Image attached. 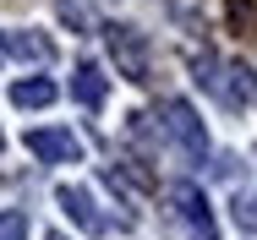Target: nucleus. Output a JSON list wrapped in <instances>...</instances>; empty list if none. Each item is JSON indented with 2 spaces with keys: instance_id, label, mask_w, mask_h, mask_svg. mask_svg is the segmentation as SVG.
Segmentation results:
<instances>
[{
  "instance_id": "obj_9",
  "label": "nucleus",
  "mask_w": 257,
  "mask_h": 240,
  "mask_svg": "<svg viewBox=\"0 0 257 240\" xmlns=\"http://www.w3.org/2000/svg\"><path fill=\"white\" fill-rule=\"evenodd\" d=\"M224 22H230V33L257 39V0H224Z\"/></svg>"
},
{
  "instance_id": "obj_10",
  "label": "nucleus",
  "mask_w": 257,
  "mask_h": 240,
  "mask_svg": "<svg viewBox=\"0 0 257 240\" xmlns=\"http://www.w3.org/2000/svg\"><path fill=\"white\" fill-rule=\"evenodd\" d=\"M6 49L22 55V60H50V55H55V44L39 39V33H6Z\"/></svg>"
},
{
  "instance_id": "obj_5",
  "label": "nucleus",
  "mask_w": 257,
  "mask_h": 240,
  "mask_svg": "<svg viewBox=\"0 0 257 240\" xmlns=\"http://www.w3.org/2000/svg\"><path fill=\"white\" fill-rule=\"evenodd\" d=\"M208 88L230 109H241V104H257V71L252 66H224V77H208Z\"/></svg>"
},
{
  "instance_id": "obj_11",
  "label": "nucleus",
  "mask_w": 257,
  "mask_h": 240,
  "mask_svg": "<svg viewBox=\"0 0 257 240\" xmlns=\"http://www.w3.org/2000/svg\"><path fill=\"white\" fill-rule=\"evenodd\" d=\"M55 11H60V22H66L71 33H88V28H93V17H88L82 0H55Z\"/></svg>"
},
{
  "instance_id": "obj_3",
  "label": "nucleus",
  "mask_w": 257,
  "mask_h": 240,
  "mask_svg": "<svg viewBox=\"0 0 257 240\" xmlns=\"http://www.w3.org/2000/svg\"><path fill=\"white\" fill-rule=\"evenodd\" d=\"M28 153L44 158V164H77L82 158V142L71 131H60V126H39V131H28Z\"/></svg>"
},
{
  "instance_id": "obj_6",
  "label": "nucleus",
  "mask_w": 257,
  "mask_h": 240,
  "mask_svg": "<svg viewBox=\"0 0 257 240\" xmlns=\"http://www.w3.org/2000/svg\"><path fill=\"white\" fill-rule=\"evenodd\" d=\"M170 202H175V213L197 229L203 240H213V213H208V196L192 186V180H181V186H170Z\"/></svg>"
},
{
  "instance_id": "obj_12",
  "label": "nucleus",
  "mask_w": 257,
  "mask_h": 240,
  "mask_svg": "<svg viewBox=\"0 0 257 240\" xmlns=\"http://www.w3.org/2000/svg\"><path fill=\"white\" fill-rule=\"evenodd\" d=\"M0 240H28V213L6 207V213H0Z\"/></svg>"
},
{
  "instance_id": "obj_13",
  "label": "nucleus",
  "mask_w": 257,
  "mask_h": 240,
  "mask_svg": "<svg viewBox=\"0 0 257 240\" xmlns=\"http://www.w3.org/2000/svg\"><path fill=\"white\" fill-rule=\"evenodd\" d=\"M235 218H241V229H257V196H241L235 202Z\"/></svg>"
},
{
  "instance_id": "obj_14",
  "label": "nucleus",
  "mask_w": 257,
  "mask_h": 240,
  "mask_svg": "<svg viewBox=\"0 0 257 240\" xmlns=\"http://www.w3.org/2000/svg\"><path fill=\"white\" fill-rule=\"evenodd\" d=\"M0 60H6V39H0Z\"/></svg>"
},
{
  "instance_id": "obj_8",
  "label": "nucleus",
  "mask_w": 257,
  "mask_h": 240,
  "mask_svg": "<svg viewBox=\"0 0 257 240\" xmlns=\"http://www.w3.org/2000/svg\"><path fill=\"white\" fill-rule=\"evenodd\" d=\"M11 104L17 109H44V104H55V82L50 77H22V82H11Z\"/></svg>"
},
{
  "instance_id": "obj_1",
  "label": "nucleus",
  "mask_w": 257,
  "mask_h": 240,
  "mask_svg": "<svg viewBox=\"0 0 257 240\" xmlns=\"http://www.w3.org/2000/svg\"><path fill=\"white\" fill-rule=\"evenodd\" d=\"M159 115H164V120H159V126H164V137L181 147L192 164H203V158H208V131H203V120H197V109H192L186 98H164V104H159Z\"/></svg>"
},
{
  "instance_id": "obj_16",
  "label": "nucleus",
  "mask_w": 257,
  "mask_h": 240,
  "mask_svg": "<svg viewBox=\"0 0 257 240\" xmlns=\"http://www.w3.org/2000/svg\"><path fill=\"white\" fill-rule=\"evenodd\" d=\"M0 147H6V137H0Z\"/></svg>"
},
{
  "instance_id": "obj_7",
  "label": "nucleus",
  "mask_w": 257,
  "mask_h": 240,
  "mask_svg": "<svg viewBox=\"0 0 257 240\" xmlns=\"http://www.w3.org/2000/svg\"><path fill=\"white\" fill-rule=\"evenodd\" d=\"M104 93H109V82H104V71L93 66V60H82L77 71H71V98L77 104H88V109H99Z\"/></svg>"
},
{
  "instance_id": "obj_4",
  "label": "nucleus",
  "mask_w": 257,
  "mask_h": 240,
  "mask_svg": "<svg viewBox=\"0 0 257 240\" xmlns=\"http://www.w3.org/2000/svg\"><path fill=\"white\" fill-rule=\"evenodd\" d=\"M55 202H60V213H66L82 235H104V229H109V218L93 207V196L82 191V186H60V191H55Z\"/></svg>"
},
{
  "instance_id": "obj_2",
  "label": "nucleus",
  "mask_w": 257,
  "mask_h": 240,
  "mask_svg": "<svg viewBox=\"0 0 257 240\" xmlns=\"http://www.w3.org/2000/svg\"><path fill=\"white\" fill-rule=\"evenodd\" d=\"M104 44H109V60L126 82H148V39L126 22H109L104 28Z\"/></svg>"
},
{
  "instance_id": "obj_15",
  "label": "nucleus",
  "mask_w": 257,
  "mask_h": 240,
  "mask_svg": "<svg viewBox=\"0 0 257 240\" xmlns=\"http://www.w3.org/2000/svg\"><path fill=\"white\" fill-rule=\"evenodd\" d=\"M50 240H66V235H50Z\"/></svg>"
}]
</instances>
